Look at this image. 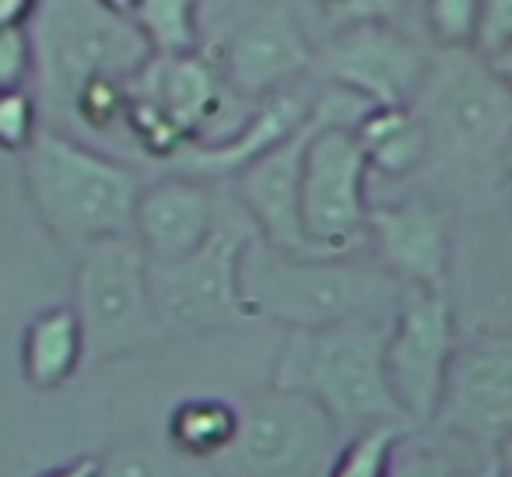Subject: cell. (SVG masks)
Returning a JSON list of instances; mask_svg holds the SVG:
<instances>
[{"label":"cell","mask_w":512,"mask_h":477,"mask_svg":"<svg viewBox=\"0 0 512 477\" xmlns=\"http://www.w3.org/2000/svg\"><path fill=\"white\" fill-rule=\"evenodd\" d=\"M36 106L46 130L120 158L137 155L130 137L134 81L155 57L148 39L116 4L57 0L29 18Z\"/></svg>","instance_id":"6da1fadb"},{"label":"cell","mask_w":512,"mask_h":477,"mask_svg":"<svg viewBox=\"0 0 512 477\" xmlns=\"http://www.w3.org/2000/svg\"><path fill=\"white\" fill-rule=\"evenodd\" d=\"M411 109L428 130V165L456 200L484 204L505 190L502 158L512 141V95L474 50H435Z\"/></svg>","instance_id":"7a4b0ae2"},{"label":"cell","mask_w":512,"mask_h":477,"mask_svg":"<svg viewBox=\"0 0 512 477\" xmlns=\"http://www.w3.org/2000/svg\"><path fill=\"white\" fill-rule=\"evenodd\" d=\"M239 285L253 320L288 323L292 330H320L344 320L390 323L407 292L376 260L288 257L260 235L242 253Z\"/></svg>","instance_id":"3957f363"},{"label":"cell","mask_w":512,"mask_h":477,"mask_svg":"<svg viewBox=\"0 0 512 477\" xmlns=\"http://www.w3.org/2000/svg\"><path fill=\"white\" fill-rule=\"evenodd\" d=\"M390 323L344 320L320 330H288L274 362V390L320 404L344 439L372 425H407L386 383Z\"/></svg>","instance_id":"277c9868"},{"label":"cell","mask_w":512,"mask_h":477,"mask_svg":"<svg viewBox=\"0 0 512 477\" xmlns=\"http://www.w3.org/2000/svg\"><path fill=\"white\" fill-rule=\"evenodd\" d=\"M25 190L57 239L85 250L109 235H134V211L144 186L130 162L39 127L22 155Z\"/></svg>","instance_id":"5b68a950"},{"label":"cell","mask_w":512,"mask_h":477,"mask_svg":"<svg viewBox=\"0 0 512 477\" xmlns=\"http://www.w3.org/2000/svg\"><path fill=\"white\" fill-rule=\"evenodd\" d=\"M365 99L327 85V116L309 137L302 162V225L323 257H358L369 250V162L355 127L369 113Z\"/></svg>","instance_id":"8992f818"},{"label":"cell","mask_w":512,"mask_h":477,"mask_svg":"<svg viewBox=\"0 0 512 477\" xmlns=\"http://www.w3.org/2000/svg\"><path fill=\"white\" fill-rule=\"evenodd\" d=\"M148 267V253L134 235H109L81 250L74 313L85 334V362L137 355L165 337Z\"/></svg>","instance_id":"52a82bcc"},{"label":"cell","mask_w":512,"mask_h":477,"mask_svg":"<svg viewBox=\"0 0 512 477\" xmlns=\"http://www.w3.org/2000/svg\"><path fill=\"white\" fill-rule=\"evenodd\" d=\"M256 225L242 211L239 200L221 204V218L214 235L193 257L179 264H151V299L165 330H221L253 323L242 302L239 267L246 246L256 239Z\"/></svg>","instance_id":"ba28073f"},{"label":"cell","mask_w":512,"mask_h":477,"mask_svg":"<svg viewBox=\"0 0 512 477\" xmlns=\"http://www.w3.org/2000/svg\"><path fill=\"white\" fill-rule=\"evenodd\" d=\"M341 446L320 404L271 386L239 407V432L211 467L221 477H327Z\"/></svg>","instance_id":"9c48e42d"},{"label":"cell","mask_w":512,"mask_h":477,"mask_svg":"<svg viewBox=\"0 0 512 477\" xmlns=\"http://www.w3.org/2000/svg\"><path fill=\"white\" fill-rule=\"evenodd\" d=\"M383 18H358L316 43V71L376 109L411 106L432 71L435 50Z\"/></svg>","instance_id":"30bf717a"},{"label":"cell","mask_w":512,"mask_h":477,"mask_svg":"<svg viewBox=\"0 0 512 477\" xmlns=\"http://www.w3.org/2000/svg\"><path fill=\"white\" fill-rule=\"evenodd\" d=\"M456 341L449 295L407 288L386 337V383L411 428H432Z\"/></svg>","instance_id":"8fae6325"},{"label":"cell","mask_w":512,"mask_h":477,"mask_svg":"<svg viewBox=\"0 0 512 477\" xmlns=\"http://www.w3.org/2000/svg\"><path fill=\"white\" fill-rule=\"evenodd\" d=\"M207 57L225 74L235 99L260 106L316 71V46L288 4H253L242 11Z\"/></svg>","instance_id":"7c38bea8"},{"label":"cell","mask_w":512,"mask_h":477,"mask_svg":"<svg viewBox=\"0 0 512 477\" xmlns=\"http://www.w3.org/2000/svg\"><path fill=\"white\" fill-rule=\"evenodd\" d=\"M432 428L477 449L512 439V330L460 341Z\"/></svg>","instance_id":"4fadbf2b"},{"label":"cell","mask_w":512,"mask_h":477,"mask_svg":"<svg viewBox=\"0 0 512 477\" xmlns=\"http://www.w3.org/2000/svg\"><path fill=\"white\" fill-rule=\"evenodd\" d=\"M323 116H327V88H320V99L306 127L295 130L288 141H281L278 148L260 155L235 176V200L249 214L260 239L288 257H323L309 243L306 225H302V162H306L309 137L316 134Z\"/></svg>","instance_id":"5bb4252c"},{"label":"cell","mask_w":512,"mask_h":477,"mask_svg":"<svg viewBox=\"0 0 512 477\" xmlns=\"http://www.w3.org/2000/svg\"><path fill=\"white\" fill-rule=\"evenodd\" d=\"M372 260L404 288L446 295L449 288V211L418 190L369 211Z\"/></svg>","instance_id":"9a60e30c"},{"label":"cell","mask_w":512,"mask_h":477,"mask_svg":"<svg viewBox=\"0 0 512 477\" xmlns=\"http://www.w3.org/2000/svg\"><path fill=\"white\" fill-rule=\"evenodd\" d=\"M221 204L211 183L193 176H169L144 186L134 211V239L151 264H179L193 257L218 228Z\"/></svg>","instance_id":"2e32d148"},{"label":"cell","mask_w":512,"mask_h":477,"mask_svg":"<svg viewBox=\"0 0 512 477\" xmlns=\"http://www.w3.org/2000/svg\"><path fill=\"white\" fill-rule=\"evenodd\" d=\"M316 99H320V92L313 95L302 85L285 88V92L260 102L232 137L214 144H190L169 165L179 176L204 179V183L221 176H239L246 165H253L260 155H267L281 141H288L295 130L306 127V120L316 109Z\"/></svg>","instance_id":"e0dca14e"},{"label":"cell","mask_w":512,"mask_h":477,"mask_svg":"<svg viewBox=\"0 0 512 477\" xmlns=\"http://www.w3.org/2000/svg\"><path fill=\"white\" fill-rule=\"evenodd\" d=\"M369 172L383 179H411L428 165V130L411 106L369 109L355 127Z\"/></svg>","instance_id":"ac0fdd59"},{"label":"cell","mask_w":512,"mask_h":477,"mask_svg":"<svg viewBox=\"0 0 512 477\" xmlns=\"http://www.w3.org/2000/svg\"><path fill=\"white\" fill-rule=\"evenodd\" d=\"M85 362V334L74 306L39 313L22 337V376L36 390H57Z\"/></svg>","instance_id":"d6986e66"},{"label":"cell","mask_w":512,"mask_h":477,"mask_svg":"<svg viewBox=\"0 0 512 477\" xmlns=\"http://www.w3.org/2000/svg\"><path fill=\"white\" fill-rule=\"evenodd\" d=\"M239 432V407L221 397L179 400L169 414V442L176 453L193 460H218Z\"/></svg>","instance_id":"ffe728a7"},{"label":"cell","mask_w":512,"mask_h":477,"mask_svg":"<svg viewBox=\"0 0 512 477\" xmlns=\"http://www.w3.org/2000/svg\"><path fill=\"white\" fill-rule=\"evenodd\" d=\"M488 453L495 449H477L435 428H414L393 449L386 477H470Z\"/></svg>","instance_id":"44dd1931"},{"label":"cell","mask_w":512,"mask_h":477,"mask_svg":"<svg viewBox=\"0 0 512 477\" xmlns=\"http://www.w3.org/2000/svg\"><path fill=\"white\" fill-rule=\"evenodd\" d=\"M127 15L148 39L155 57H186L200 53V15L186 0H141Z\"/></svg>","instance_id":"7402d4cb"},{"label":"cell","mask_w":512,"mask_h":477,"mask_svg":"<svg viewBox=\"0 0 512 477\" xmlns=\"http://www.w3.org/2000/svg\"><path fill=\"white\" fill-rule=\"evenodd\" d=\"M407 432L414 428L407 425H372L365 432L344 439V446L337 449L334 463H330L327 477H386L390 474L393 449L400 446Z\"/></svg>","instance_id":"603a6c76"},{"label":"cell","mask_w":512,"mask_h":477,"mask_svg":"<svg viewBox=\"0 0 512 477\" xmlns=\"http://www.w3.org/2000/svg\"><path fill=\"white\" fill-rule=\"evenodd\" d=\"M99 477H221L211 463L158 446H123L102 463Z\"/></svg>","instance_id":"cb8c5ba5"},{"label":"cell","mask_w":512,"mask_h":477,"mask_svg":"<svg viewBox=\"0 0 512 477\" xmlns=\"http://www.w3.org/2000/svg\"><path fill=\"white\" fill-rule=\"evenodd\" d=\"M435 50H474L481 0H432L421 11Z\"/></svg>","instance_id":"d4e9b609"},{"label":"cell","mask_w":512,"mask_h":477,"mask_svg":"<svg viewBox=\"0 0 512 477\" xmlns=\"http://www.w3.org/2000/svg\"><path fill=\"white\" fill-rule=\"evenodd\" d=\"M39 106L36 95L15 88V92H0V151L11 155H25L32 141L39 134Z\"/></svg>","instance_id":"484cf974"},{"label":"cell","mask_w":512,"mask_h":477,"mask_svg":"<svg viewBox=\"0 0 512 477\" xmlns=\"http://www.w3.org/2000/svg\"><path fill=\"white\" fill-rule=\"evenodd\" d=\"M505 46H512V0H484L474 53L488 60L495 53H502Z\"/></svg>","instance_id":"4316f807"},{"label":"cell","mask_w":512,"mask_h":477,"mask_svg":"<svg viewBox=\"0 0 512 477\" xmlns=\"http://www.w3.org/2000/svg\"><path fill=\"white\" fill-rule=\"evenodd\" d=\"M32 74V39L29 25L0 32V92H15Z\"/></svg>","instance_id":"83f0119b"},{"label":"cell","mask_w":512,"mask_h":477,"mask_svg":"<svg viewBox=\"0 0 512 477\" xmlns=\"http://www.w3.org/2000/svg\"><path fill=\"white\" fill-rule=\"evenodd\" d=\"M32 11H36V8H32V4H25V0H0V32L29 25Z\"/></svg>","instance_id":"f1b7e54d"},{"label":"cell","mask_w":512,"mask_h":477,"mask_svg":"<svg viewBox=\"0 0 512 477\" xmlns=\"http://www.w3.org/2000/svg\"><path fill=\"white\" fill-rule=\"evenodd\" d=\"M99 474H102V460L81 456V460H71V463H64V467H53L39 477H99Z\"/></svg>","instance_id":"f546056e"},{"label":"cell","mask_w":512,"mask_h":477,"mask_svg":"<svg viewBox=\"0 0 512 477\" xmlns=\"http://www.w3.org/2000/svg\"><path fill=\"white\" fill-rule=\"evenodd\" d=\"M488 67H491V74L502 81L505 92L512 95V46H505V50L495 53V57H488Z\"/></svg>","instance_id":"4dcf8cb0"},{"label":"cell","mask_w":512,"mask_h":477,"mask_svg":"<svg viewBox=\"0 0 512 477\" xmlns=\"http://www.w3.org/2000/svg\"><path fill=\"white\" fill-rule=\"evenodd\" d=\"M495 463H498V477H512V439L495 449Z\"/></svg>","instance_id":"1f68e13d"},{"label":"cell","mask_w":512,"mask_h":477,"mask_svg":"<svg viewBox=\"0 0 512 477\" xmlns=\"http://www.w3.org/2000/svg\"><path fill=\"white\" fill-rule=\"evenodd\" d=\"M470 477H498V463H495V453H488L481 463L474 467V474Z\"/></svg>","instance_id":"d6a6232c"},{"label":"cell","mask_w":512,"mask_h":477,"mask_svg":"<svg viewBox=\"0 0 512 477\" xmlns=\"http://www.w3.org/2000/svg\"><path fill=\"white\" fill-rule=\"evenodd\" d=\"M502 172H505V186L512 190V141L509 148H505V158H502Z\"/></svg>","instance_id":"836d02e7"}]
</instances>
